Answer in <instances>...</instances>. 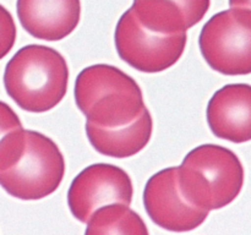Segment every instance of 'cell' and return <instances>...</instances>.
<instances>
[{
  "mask_svg": "<svg viewBox=\"0 0 251 235\" xmlns=\"http://www.w3.org/2000/svg\"><path fill=\"white\" fill-rule=\"evenodd\" d=\"M230 7H244L251 10V0H229Z\"/></svg>",
  "mask_w": 251,
  "mask_h": 235,
  "instance_id": "2e32d148",
  "label": "cell"
},
{
  "mask_svg": "<svg viewBox=\"0 0 251 235\" xmlns=\"http://www.w3.org/2000/svg\"><path fill=\"white\" fill-rule=\"evenodd\" d=\"M16 24L11 14L0 5V60L10 53L16 41Z\"/></svg>",
  "mask_w": 251,
  "mask_h": 235,
  "instance_id": "5bb4252c",
  "label": "cell"
},
{
  "mask_svg": "<svg viewBox=\"0 0 251 235\" xmlns=\"http://www.w3.org/2000/svg\"><path fill=\"white\" fill-rule=\"evenodd\" d=\"M207 124L216 137L233 143L251 141V85L230 83L207 104Z\"/></svg>",
  "mask_w": 251,
  "mask_h": 235,
  "instance_id": "9c48e42d",
  "label": "cell"
},
{
  "mask_svg": "<svg viewBox=\"0 0 251 235\" xmlns=\"http://www.w3.org/2000/svg\"><path fill=\"white\" fill-rule=\"evenodd\" d=\"M134 188L124 169L107 163L86 166L73 180L68 192V205L74 217L88 223L98 208L112 203L130 206Z\"/></svg>",
  "mask_w": 251,
  "mask_h": 235,
  "instance_id": "52a82bcc",
  "label": "cell"
},
{
  "mask_svg": "<svg viewBox=\"0 0 251 235\" xmlns=\"http://www.w3.org/2000/svg\"><path fill=\"white\" fill-rule=\"evenodd\" d=\"M178 184L186 202L203 211L230 205L244 186V166L239 157L220 144L191 149L178 166Z\"/></svg>",
  "mask_w": 251,
  "mask_h": 235,
  "instance_id": "3957f363",
  "label": "cell"
},
{
  "mask_svg": "<svg viewBox=\"0 0 251 235\" xmlns=\"http://www.w3.org/2000/svg\"><path fill=\"white\" fill-rule=\"evenodd\" d=\"M144 205L154 224L174 233L196 229L210 213L194 207L183 197L179 190L178 166L159 170L149 179L144 191Z\"/></svg>",
  "mask_w": 251,
  "mask_h": 235,
  "instance_id": "ba28073f",
  "label": "cell"
},
{
  "mask_svg": "<svg viewBox=\"0 0 251 235\" xmlns=\"http://www.w3.org/2000/svg\"><path fill=\"white\" fill-rule=\"evenodd\" d=\"M22 129L21 120L9 104L0 100V141L10 132Z\"/></svg>",
  "mask_w": 251,
  "mask_h": 235,
  "instance_id": "9a60e30c",
  "label": "cell"
},
{
  "mask_svg": "<svg viewBox=\"0 0 251 235\" xmlns=\"http://www.w3.org/2000/svg\"><path fill=\"white\" fill-rule=\"evenodd\" d=\"M118 55L137 71L157 73L178 63L185 50L186 32L172 36L153 33L139 24L131 9L118 21L114 33Z\"/></svg>",
  "mask_w": 251,
  "mask_h": 235,
  "instance_id": "8992f818",
  "label": "cell"
},
{
  "mask_svg": "<svg viewBox=\"0 0 251 235\" xmlns=\"http://www.w3.org/2000/svg\"><path fill=\"white\" fill-rule=\"evenodd\" d=\"M64 175L65 159L50 137L19 129L0 141V186L9 195L42 200L56 191Z\"/></svg>",
  "mask_w": 251,
  "mask_h": 235,
  "instance_id": "6da1fadb",
  "label": "cell"
},
{
  "mask_svg": "<svg viewBox=\"0 0 251 235\" xmlns=\"http://www.w3.org/2000/svg\"><path fill=\"white\" fill-rule=\"evenodd\" d=\"M68 83L69 68L65 58L50 47H24L5 68V90L27 112L44 113L55 108L65 97Z\"/></svg>",
  "mask_w": 251,
  "mask_h": 235,
  "instance_id": "277c9868",
  "label": "cell"
},
{
  "mask_svg": "<svg viewBox=\"0 0 251 235\" xmlns=\"http://www.w3.org/2000/svg\"><path fill=\"white\" fill-rule=\"evenodd\" d=\"M211 0H134L130 9L142 27L153 33H184L198 24L210 9Z\"/></svg>",
  "mask_w": 251,
  "mask_h": 235,
  "instance_id": "8fae6325",
  "label": "cell"
},
{
  "mask_svg": "<svg viewBox=\"0 0 251 235\" xmlns=\"http://www.w3.org/2000/svg\"><path fill=\"white\" fill-rule=\"evenodd\" d=\"M199 46L206 63L227 76L251 73V10L232 7L213 15L201 29Z\"/></svg>",
  "mask_w": 251,
  "mask_h": 235,
  "instance_id": "5b68a950",
  "label": "cell"
},
{
  "mask_svg": "<svg viewBox=\"0 0 251 235\" xmlns=\"http://www.w3.org/2000/svg\"><path fill=\"white\" fill-rule=\"evenodd\" d=\"M75 102L88 124L114 129L131 124L146 109L139 83L120 69L96 64L76 77Z\"/></svg>",
  "mask_w": 251,
  "mask_h": 235,
  "instance_id": "7a4b0ae2",
  "label": "cell"
},
{
  "mask_svg": "<svg viewBox=\"0 0 251 235\" xmlns=\"http://www.w3.org/2000/svg\"><path fill=\"white\" fill-rule=\"evenodd\" d=\"M152 131L153 120L147 108L135 121L122 127L103 129L86 122V134L93 148L113 158H127L141 152L149 144Z\"/></svg>",
  "mask_w": 251,
  "mask_h": 235,
  "instance_id": "7c38bea8",
  "label": "cell"
},
{
  "mask_svg": "<svg viewBox=\"0 0 251 235\" xmlns=\"http://www.w3.org/2000/svg\"><path fill=\"white\" fill-rule=\"evenodd\" d=\"M85 235H150V233L144 219L129 206L112 203L93 213Z\"/></svg>",
  "mask_w": 251,
  "mask_h": 235,
  "instance_id": "4fadbf2b",
  "label": "cell"
},
{
  "mask_svg": "<svg viewBox=\"0 0 251 235\" xmlns=\"http://www.w3.org/2000/svg\"><path fill=\"white\" fill-rule=\"evenodd\" d=\"M21 26L42 41H61L70 36L81 19L80 0H17Z\"/></svg>",
  "mask_w": 251,
  "mask_h": 235,
  "instance_id": "30bf717a",
  "label": "cell"
}]
</instances>
